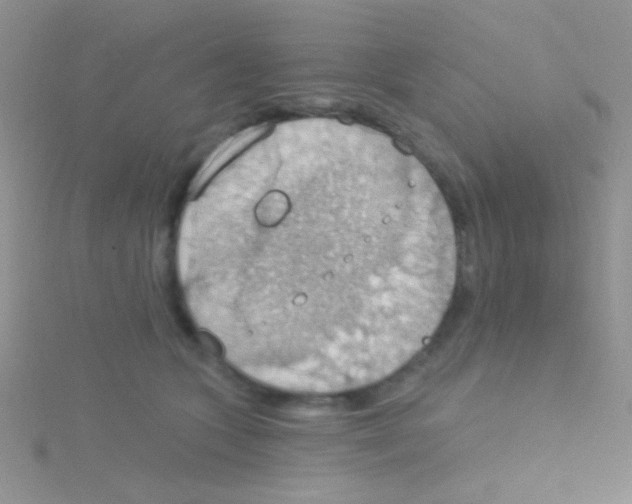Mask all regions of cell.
I'll list each match as a JSON object with an SVG mask.
<instances>
[{
    "label": "cell",
    "mask_w": 632,
    "mask_h": 504,
    "mask_svg": "<svg viewBox=\"0 0 632 504\" xmlns=\"http://www.w3.org/2000/svg\"><path fill=\"white\" fill-rule=\"evenodd\" d=\"M268 129L267 125L252 126L223 142L210 155L193 179L189 189L190 198H194L221 167L247 146L262 137Z\"/></svg>",
    "instance_id": "6da1fadb"
}]
</instances>
